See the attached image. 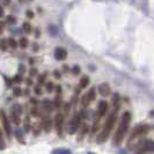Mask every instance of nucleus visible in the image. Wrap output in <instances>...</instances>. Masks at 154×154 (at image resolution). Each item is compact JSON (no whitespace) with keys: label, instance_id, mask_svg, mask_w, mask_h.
I'll return each mask as SVG.
<instances>
[{"label":"nucleus","instance_id":"f03ea898","mask_svg":"<svg viewBox=\"0 0 154 154\" xmlns=\"http://www.w3.org/2000/svg\"><path fill=\"white\" fill-rule=\"evenodd\" d=\"M115 122H116V114L115 112H112V114L108 117V119H107V123H106V125H104V130L101 132L100 136H99V138H97L99 141L102 143V141L107 140L109 133H110V131L112 130V126L115 125Z\"/></svg>","mask_w":154,"mask_h":154},{"label":"nucleus","instance_id":"cd10ccee","mask_svg":"<svg viewBox=\"0 0 154 154\" xmlns=\"http://www.w3.org/2000/svg\"><path fill=\"white\" fill-rule=\"evenodd\" d=\"M73 73H74V74L80 73V67H79V66H74V67H73Z\"/></svg>","mask_w":154,"mask_h":154},{"label":"nucleus","instance_id":"bb28decb","mask_svg":"<svg viewBox=\"0 0 154 154\" xmlns=\"http://www.w3.org/2000/svg\"><path fill=\"white\" fill-rule=\"evenodd\" d=\"M7 22L15 23V17H13V16H8V17H7Z\"/></svg>","mask_w":154,"mask_h":154},{"label":"nucleus","instance_id":"2eb2a0df","mask_svg":"<svg viewBox=\"0 0 154 154\" xmlns=\"http://www.w3.org/2000/svg\"><path fill=\"white\" fill-rule=\"evenodd\" d=\"M12 112L20 115V114L22 112V108H21V106H19V104H14V106H13V108H12Z\"/></svg>","mask_w":154,"mask_h":154},{"label":"nucleus","instance_id":"f257e3e1","mask_svg":"<svg viewBox=\"0 0 154 154\" xmlns=\"http://www.w3.org/2000/svg\"><path fill=\"white\" fill-rule=\"evenodd\" d=\"M130 122H131V114L129 111H126V112L123 114L122 122H121L118 129H117V132H116L115 136H114V145H119L123 141L124 136L126 134V132L129 130Z\"/></svg>","mask_w":154,"mask_h":154},{"label":"nucleus","instance_id":"423d86ee","mask_svg":"<svg viewBox=\"0 0 154 154\" xmlns=\"http://www.w3.org/2000/svg\"><path fill=\"white\" fill-rule=\"evenodd\" d=\"M63 124H64V116L62 114H58L54 118V125H56V129L59 134H62L63 131Z\"/></svg>","mask_w":154,"mask_h":154},{"label":"nucleus","instance_id":"1a4fd4ad","mask_svg":"<svg viewBox=\"0 0 154 154\" xmlns=\"http://www.w3.org/2000/svg\"><path fill=\"white\" fill-rule=\"evenodd\" d=\"M154 151V141L152 140H147L144 143V145H143V148L139 151L138 154H141L143 152H153Z\"/></svg>","mask_w":154,"mask_h":154},{"label":"nucleus","instance_id":"9d476101","mask_svg":"<svg viewBox=\"0 0 154 154\" xmlns=\"http://www.w3.org/2000/svg\"><path fill=\"white\" fill-rule=\"evenodd\" d=\"M99 92H100L102 96H108L109 94H110V86L108 84H102L99 87Z\"/></svg>","mask_w":154,"mask_h":154},{"label":"nucleus","instance_id":"7c9ffc66","mask_svg":"<svg viewBox=\"0 0 154 154\" xmlns=\"http://www.w3.org/2000/svg\"><path fill=\"white\" fill-rule=\"evenodd\" d=\"M35 74H36V69H30V75H35Z\"/></svg>","mask_w":154,"mask_h":154},{"label":"nucleus","instance_id":"39448f33","mask_svg":"<svg viewBox=\"0 0 154 154\" xmlns=\"http://www.w3.org/2000/svg\"><path fill=\"white\" fill-rule=\"evenodd\" d=\"M148 131V126L147 125H139L137 126L133 132H132L131 134V138H136V137H138V136H143V134H145L146 132Z\"/></svg>","mask_w":154,"mask_h":154},{"label":"nucleus","instance_id":"c9c22d12","mask_svg":"<svg viewBox=\"0 0 154 154\" xmlns=\"http://www.w3.org/2000/svg\"><path fill=\"white\" fill-rule=\"evenodd\" d=\"M88 154H94V153H92V152H91V153H88Z\"/></svg>","mask_w":154,"mask_h":154},{"label":"nucleus","instance_id":"aec40b11","mask_svg":"<svg viewBox=\"0 0 154 154\" xmlns=\"http://www.w3.org/2000/svg\"><path fill=\"white\" fill-rule=\"evenodd\" d=\"M21 94H22V91H21V88L16 87V88H14V89H13V95H14V96H20Z\"/></svg>","mask_w":154,"mask_h":154},{"label":"nucleus","instance_id":"393cba45","mask_svg":"<svg viewBox=\"0 0 154 154\" xmlns=\"http://www.w3.org/2000/svg\"><path fill=\"white\" fill-rule=\"evenodd\" d=\"M52 89H54V85H52L51 82L46 85V91H48V92H49V93H50V92H52Z\"/></svg>","mask_w":154,"mask_h":154},{"label":"nucleus","instance_id":"4468645a","mask_svg":"<svg viewBox=\"0 0 154 154\" xmlns=\"http://www.w3.org/2000/svg\"><path fill=\"white\" fill-rule=\"evenodd\" d=\"M119 102H121V99H119V95L118 94H115L112 96V103L116 107V109H119Z\"/></svg>","mask_w":154,"mask_h":154},{"label":"nucleus","instance_id":"2f4dec72","mask_svg":"<svg viewBox=\"0 0 154 154\" xmlns=\"http://www.w3.org/2000/svg\"><path fill=\"white\" fill-rule=\"evenodd\" d=\"M27 15L29 16V17H32V16H34V14H32V13H31L30 11H28V12H27Z\"/></svg>","mask_w":154,"mask_h":154},{"label":"nucleus","instance_id":"473e14b6","mask_svg":"<svg viewBox=\"0 0 154 154\" xmlns=\"http://www.w3.org/2000/svg\"><path fill=\"white\" fill-rule=\"evenodd\" d=\"M27 85H32V81H31V79H28V80H27Z\"/></svg>","mask_w":154,"mask_h":154},{"label":"nucleus","instance_id":"ddd939ff","mask_svg":"<svg viewBox=\"0 0 154 154\" xmlns=\"http://www.w3.org/2000/svg\"><path fill=\"white\" fill-rule=\"evenodd\" d=\"M52 154H71V151L66 148H56L52 151Z\"/></svg>","mask_w":154,"mask_h":154},{"label":"nucleus","instance_id":"6e6552de","mask_svg":"<svg viewBox=\"0 0 154 154\" xmlns=\"http://www.w3.org/2000/svg\"><path fill=\"white\" fill-rule=\"evenodd\" d=\"M54 57L57 60H64L67 57V51L63 48H57L54 50Z\"/></svg>","mask_w":154,"mask_h":154},{"label":"nucleus","instance_id":"20e7f679","mask_svg":"<svg viewBox=\"0 0 154 154\" xmlns=\"http://www.w3.org/2000/svg\"><path fill=\"white\" fill-rule=\"evenodd\" d=\"M94 99H95V88H92V89H89V92L87 93V94L84 95L81 103H82L84 107H88L89 103H91L92 101H94Z\"/></svg>","mask_w":154,"mask_h":154},{"label":"nucleus","instance_id":"dca6fc26","mask_svg":"<svg viewBox=\"0 0 154 154\" xmlns=\"http://www.w3.org/2000/svg\"><path fill=\"white\" fill-rule=\"evenodd\" d=\"M22 29H23L24 31H26V32H28V34H29V32L31 31V26H30V23L24 22V23H23V26H22Z\"/></svg>","mask_w":154,"mask_h":154},{"label":"nucleus","instance_id":"0eeeda50","mask_svg":"<svg viewBox=\"0 0 154 154\" xmlns=\"http://www.w3.org/2000/svg\"><path fill=\"white\" fill-rule=\"evenodd\" d=\"M79 124H80V118H79V116H74V118L71 121V123H69V133H74V132L78 130V128H79Z\"/></svg>","mask_w":154,"mask_h":154},{"label":"nucleus","instance_id":"f8f14e48","mask_svg":"<svg viewBox=\"0 0 154 154\" xmlns=\"http://www.w3.org/2000/svg\"><path fill=\"white\" fill-rule=\"evenodd\" d=\"M88 84H89V78H88V77H82V78H81V80H80V84H79V86H80V88H86V87L88 86Z\"/></svg>","mask_w":154,"mask_h":154},{"label":"nucleus","instance_id":"5701e85b","mask_svg":"<svg viewBox=\"0 0 154 154\" xmlns=\"http://www.w3.org/2000/svg\"><path fill=\"white\" fill-rule=\"evenodd\" d=\"M0 46H1V49H2V50H6V49H7V43H6V41H5V39H2V41L0 42Z\"/></svg>","mask_w":154,"mask_h":154},{"label":"nucleus","instance_id":"412c9836","mask_svg":"<svg viewBox=\"0 0 154 154\" xmlns=\"http://www.w3.org/2000/svg\"><path fill=\"white\" fill-rule=\"evenodd\" d=\"M44 129H45V131H50V129H51V123L49 119H46L44 122Z\"/></svg>","mask_w":154,"mask_h":154},{"label":"nucleus","instance_id":"6ab92c4d","mask_svg":"<svg viewBox=\"0 0 154 154\" xmlns=\"http://www.w3.org/2000/svg\"><path fill=\"white\" fill-rule=\"evenodd\" d=\"M19 45L21 46V48H27V45H28V39L27 38H21L20 39V42H19Z\"/></svg>","mask_w":154,"mask_h":154},{"label":"nucleus","instance_id":"c756f323","mask_svg":"<svg viewBox=\"0 0 154 154\" xmlns=\"http://www.w3.org/2000/svg\"><path fill=\"white\" fill-rule=\"evenodd\" d=\"M14 82H21V75H16L14 78Z\"/></svg>","mask_w":154,"mask_h":154},{"label":"nucleus","instance_id":"72a5a7b5","mask_svg":"<svg viewBox=\"0 0 154 154\" xmlns=\"http://www.w3.org/2000/svg\"><path fill=\"white\" fill-rule=\"evenodd\" d=\"M1 16H4V9L0 7V17H1Z\"/></svg>","mask_w":154,"mask_h":154},{"label":"nucleus","instance_id":"4be33fe9","mask_svg":"<svg viewBox=\"0 0 154 154\" xmlns=\"http://www.w3.org/2000/svg\"><path fill=\"white\" fill-rule=\"evenodd\" d=\"M49 31L51 32V35H57V28L54 26H50L49 27Z\"/></svg>","mask_w":154,"mask_h":154},{"label":"nucleus","instance_id":"7ed1b4c3","mask_svg":"<svg viewBox=\"0 0 154 154\" xmlns=\"http://www.w3.org/2000/svg\"><path fill=\"white\" fill-rule=\"evenodd\" d=\"M0 118H1V123H2V126H4V130H5V132H6V134L9 137V134H11L9 119H8L7 115H6V112H5L4 110H1V112H0Z\"/></svg>","mask_w":154,"mask_h":154},{"label":"nucleus","instance_id":"f704fd0d","mask_svg":"<svg viewBox=\"0 0 154 154\" xmlns=\"http://www.w3.org/2000/svg\"><path fill=\"white\" fill-rule=\"evenodd\" d=\"M2 32V26H0V34Z\"/></svg>","mask_w":154,"mask_h":154},{"label":"nucleus","instance_id":"c85d7f7f","mask_svg":"<svg viewBox=\"0 0 154 154\" xmlns=\"http://www.w3.org/2000/svg\"><path fill=\"white\" fill-rule=\"evenodd\" d=\"M34 92L36 93L37 95H41L42 94V89H41V87H35V91Z\"/></svg>","mask_w":154,"mask_h":154},{"label":"nucleus","instance_id":"f3484780","mask_svg":"<svg viewBox=\"0 0 154 154\" xmlns=\"http://www.w3.org/2000/svg\"><path fill=\"white\" fill-rule=\"evenodd\" d=\"M7 44L11 46V48H13V49H15L16 46H17V43H16V41L14 38H9V39H8Z\"/></svg>","mask_w":154,"mask_h":154},{"label":"nucleus","instance_id":"a878e982","mask_svg":"<svg viewBox=\"0 0 154 154\" xmlns=\"http://www.w3.org/2000/svg\"><path fill=\"white\" fill-rule=\"evenodd\" d=\"M15 134H16V137H17V139H20V140H21V141L23 143L22 138H21V137H22V136H21V131H20V130H16V131H15Z\"/></svg>","mask_w":154,"mask_h":154},{"label":"nucleus","instance_id":"b1692460","mask_svg":"<svg viewBox=\"0 0 154 154\" xmlns=\"http://www.w3.org/2000/svg\"><path fill=\"white\" fill-rule=\"evenodd\" d=\"M45 77H46V73H43L42 75H39V78H38V82H39V84H43V82H44V80H45Z\"/></svg>","mask_w":154,"mask_h":154},{"label":"nucleus","instance_id":"9b49d317","mask_svg":"<svg viewBox=\"0 0 154 154\" xmlns=\"http://www.w3.org/2000/svg\"><path fill=\"white\" fill-rule=\"evenodd\" d=\"M108 110V103L106 101H101L99 103V115L100 116H104L106 112Z\"/></svg>","mask_w":154,"mask_h":154},{"label":"nucleus","instance_id":"a211bd4d","mask_svg":"<svg viewBox=\"0 0 154 154\" xmlns=\"http://www.w3.org/2000/svg\"><path fill=\"white\" fill-rule=\"evenodd\" d=\"M12 119H13L14 124H16V125H19V124H20V118H19V115H17V114L12 112Z\"/></svg>","mask_w":154,"mask_h":154}]
</instances>
